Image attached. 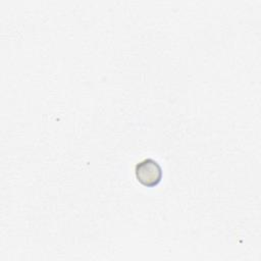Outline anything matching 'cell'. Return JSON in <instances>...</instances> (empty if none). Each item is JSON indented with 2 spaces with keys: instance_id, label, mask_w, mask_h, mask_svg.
<instances>
[{
  "instance_id": "1",
  "label": "cell",
  "mask_w": 261,
  "mask_h": 261,
  "mask_svg": "<svg viewBox=\"0 0 261 261\" xmlns=\"http://www.w3.org/2000/svg\"><path fill=\"white\" fill-rule=\"evenodd\" d=\"M137 180L144 187L154 188L159 185L163 176V169L160 163L153 158H145L135 166Z\"/></svg>"
}]
</instances>
